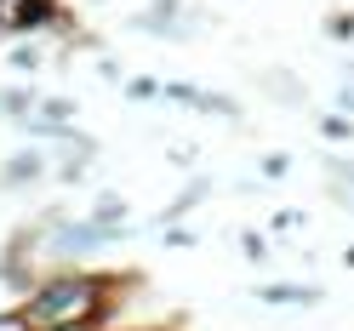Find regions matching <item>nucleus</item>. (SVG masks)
I'll use <instances>...</instances> for the list:
<instances>
[{"label": "nucleus", "instance_id": "obj_1", "mask_svg": "<svg viewBox=\"0 0 354 331\" xmlns=\"http://www.w3.org/2000/svg\"><path fill=\"white\" fill-rule=\"evenodd\" d=\"M97 308V280H52L46 292L35 297V325H52V331H63V325H75V320H86Z\"/></svg>", "mask_w": 354, "mask_h": 331}, {"label": "nucleus", "instance_id": "obj_2", "mask_svg": "<svg viewBox=\"0 0 354 331\" xmlns=\"http://www.w3.org/2000/svg\"><path fill=\"white\" fill-rule=\"evenodd\" d=\"M0 331H24V325H17V320H0Z\"/></svg>", "mask_w": 354, "mask_h": 331}]
</instances>
